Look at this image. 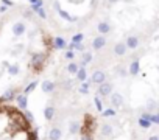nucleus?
<instances>
[{"label": "nucleus", "mask_w": 159, "mask_h": 140, "mask_svg": "<svg viewBox=\"0 0 159 140\" xmlns=\"http://www.w3.org/2000/svg\"><path fill=\"white\" fill-rule=\"evenodd\" d=\"M47 55L45 53H34L31 55V61H30V67L34 70V72H41V68L44 67Z\"/></svg>", "instance_id": "obj_1"}, {"label": "nucleus", "mask_w": 159, "mask_h": 140, "mask_svg": "<svg viewBox=\"0 0 159 140\" xmlns=\"http://www.w3.org/2000/svg\"><path fill=\"white\" fill-rule=\"evenodd\" d=\"M94 128H95V120L92 118V117H86V120H84V125H83V128L80 129L81 131V134H91L92 131H94Z\"/></svg>", "instance_id": "obj_2"}, {"label": "nucleus", "mask_w": 159, "mask_h": 140, "mask_svg": "<svg viewBox=\"0 0 159 140\" xmlns=\"http://www.w3.org/2000/svg\"><path fill=\"white\" fill-rule=\"evenodd\" d=\"M105 81H106V75H105L103 70H95V72L92 73V77H91V83H95L98 86Z\"/></svg>", "instance_id": "obj_3"}, {"label": "nucleus", "mask_w": 159, "mask_h": 140, "mask_svg": "<svg viewBox=\"0 0 159 140\" xmlns=\"http://www.w3.org/2000/svg\"><path fill=\"white\" fill-rule=\"evenodd\" d=\"M98 94L102 95V97H109L111 94H112V84L111 83H102L100 86H98Z\"/></svg>", "instance_id": "obj_4"}, {"label": "nucleus", "mask_w": 159, "mask_h": 140, "mask_svg": "<svg viewBox=\"0 0 159 140\" xmlns=\"http://www.w3.org/2000/svg\"><path fill=\"white\" fill-rule=\"evenodd\" d=\"M105 45H106V37H105V36H97V37H94V41H92V48H94V50H102Z\"/></svg>", "instance_id": "obj_5"}, {"label": "nucleus", "mask_w": 159, "mask_h": 140, "mask_svg": "<svg viewBox=\"0 0 159 140\" xmlns=\"http://www.w3.org/2000/svg\"><path fill=\"white\" fill-rule=\"evenodd\" d=\"M13 33H14L16 37L24 36V34H25V25H24V22H16V24L13 25Z\"/></svg>", "instance_id": "obj_6"}, {"label": "nucleus", "mask_w": 159, "mask_h": 140, "mask_svg": "<svg viewBox=\"0 0 159 140\" xmlns=\"http://www.w3.org/2000/svg\"><path fill=\"white\" fill-rule=\"evenodd\" d=\"M16 101H17V104H19V107H20L22 111H27V107H28V98H27L25 94L16 95Z\"/></svg>", "instance_id": "obj_7"}, {"label": "nucleus", "mask_w": 159, "mask_h": 140, "mask_svg": "<svg viewBox=\"0 0 159 140\" xmlns=\"http://www.w3.org/2000/svg\"><path fill=\"white\" fill-rule=\"evenodd\" d=\"M111 104L114 106V107H120L122 104H123V97L120 95V94H111Z\"/></svg>", "instance_id": "obj_8"}, {"label": "nucleus", "mask_w": 159, "mask_h": 140, "mask_svg": "<svg viewBox=\"0 0 159 140\" xmlns=\"http://www.w3.org/2000/svg\"><path fill=\"white\" fill-rule=\"evenodd\" d=\"M126 45H125V42H117L116 45H114V53L117 55V56H123L125 53H126Z\"/></svg>", "instance_id": "obj_9"}, {"label": "nucleus", "mask_w": 159, "mask_h": 140, "mask_svg": "<svg viewBox=\"0 0 159 140\" xmlns=\"http://www.w3.org/2000/svg\"><path fill=\"white\" fill-rule=\"evenodd\" d=\"M41 87H42L44 94H52L55 90V83L53 81H44V83H41Z\"/></svg>", "instance_id": "obj_10"}, {"label": "nucleus", "mask_w": 159, "mask_h": 140, "mask_svg": "<svg viewBox=\"0 0 159 140\" xmlns=\"http://www.w3.org/2000/svg\"><path fill=\"white\" fill-rule=\"evenodd\" d=\"M125 45H126V48H137L139 47V39L136 37V36H129L128 39H126V42H125Z\"/></svg>", "instance_id": "obj_11"}, {"label": "nucleus", "mask_w": 159, "mask_h": 140, "mask_svg": "<svg viewBox=\"0 0 159 140\" xmlns=\"http://www.w3.org/2000/svg\"><path fill=\"white\" fill-rule=\"evenodd\" d=\"M76 78H78V81H81V83L86 81V78H88L86 67H78V70H76Z\"/></svg>", "instance_id": "obj_12"}, {"label": "nucleus", "mask_w": 159, "mask_h": 140, "mask_svg": "<svg viewBox=\"0 0 159 140\" xmlns=\"http://www.w3.org/2000/svg\"><path fill=\"white\" fill-rule=\"evenodd\" d=\"M67 44H66V41L62 39V37H55L53 41H52V47L53 48H56V50H61V48H64Z\"/></svg>", "instance_id": "obj_13"}, {"label": "nucleus", "mask_w": 159, "mask_h": 140, "mask_svg": "<svg viewBox=\"0 0 159 140\" xmlns=\"http://www.w3.org/2000/svg\"><path fill=\"white\" fill-rule=\"evenodd\" d=\"M61 137H62V132H61L59 128H53V129L48 132V138H50V140H61Z\"/></svg>", "instance_id": "obj_14"}, {"label": "nucleus", "mask_w": 159, "mask_h": 140, "mask_svg": "<svg viewBox=\"0 0 159 140\" xmlns=\"http://www.w3.org/2000/svg\"><path fill=\"white\" fill-rule=\"evenodd\" d=\"M139 70H140V64H139V59H136V61L131 62V65H129V68H128V73H131V75H137V73H139Z\"/></svg>", "instance_id": "obj_15"}, {"label": "nucleus", "mask_w": 159, "mask_h": 140, "mask_svg": "<svg viewBox=\"0 0 159 140\" xmlns=\"http://www.w3.org/2000/svg\"><path fill=\"white\" fill-rule=\"evenodd\" d=\"M31 11H33V13H36L41 19H45V17H47V14H45V11H44L42 5H31Z\"/></svg>", "instance_id": "obj_16"}, {"label": "nucleus", "mask_w": 159, "mask_h": 140, "mask_svg": "<svg viewBox=\"0 0 159 140\" xmlns=\"http://www.w3.org/2000/svg\"><path fill=\"white\" fill-rule=\"evenodd\" d=\"M97 28H98V31L102 33V36H103V34H108V33L111 31V27H109L108 22H100V24L97 25Z\"/></svg>", "instance_id": "obj_17"}, {"label": "nucleus", "mask_w": 159, "mask_h": 140, "mask_svg": "<svg viewBox=\"0 0 159 140\" xmlns=\"http://www.w3.org/2000/svg\"><path fill=\"white\" fill-rule=\"evenodd\" d=\"M14 98H16V90H14V89H8V90L3 92L2 100H5V101H11V100H14Z\"/></svg>", "instance_id": "obj_18"}, {"label": "nucleus", "mask_w": 159, "mask_h": 140, "mask_svg": "<svg viewBox=\"0 0 159 140\" xmlns=\"http://www.w3.org/2000/svg\"><path fill=\"white\" fill-rule=\"evenodd\" d=\"M44 115H45V118L50 121V120H53V117H55V107L53 106H47L45 109H44Z\"/></svg>", "instance_id": "obj_19"}, {"label": "nucleus", "mask_w": 159, "mask_h": 140, "mask_svg": "<svg viewBox=\"0 0 159 140\" xmlns=\"http://www.w3.org/2000/svg\"><path fill=\"white\" fill-rule=\"evenodd\" d=\"M92 61V53H89V51H83V58H81V65L83 67H86L89 62Z\"/></svg>", "instance_id": "obj_20"}, {"label": "nucleus", "mask_w": 159, "mask_h": 140, "mask_svg": "<svg viewBox=\"0 0 159 140\" xmlns=\"http://www.w3.org/2000/svg\"><path fill=\"white\" fill-rule=\"evenodd\" d=\"M80 129H81V125H80L78 121H72V123L69 125V131H70V134H76Z\"/></svg>", "instance_id": "obj_21"}, {"label": "nucleus", "mask_w": 159, "mask_h": 140, "mask_svg": "<svg viewBox=\"0 0 159 140\" xmlns=\"http://www.w3.org/2000/svg\"><path fill=\"white\" fill-rule=\"evenodd\" d=\"M111 134H112V126H111V125H108V123H106V125H103V126H102V135L109 137Z\"/></svg>", "instance_id": "obj_22"}, {"label": "nucleus", "mask_w": 159, "mask_h": 140, "mask_svg": "<svg viewBox=\"0 0 159 140\" xmlns=\"http://www.w3.org/2000/svg\"><path fill=\"white\" fill-rule=\"evenodd\" d=\"M58 13H59V16L61 17H64L66 20H69V22H76V17H72V16H69L64 10H58Z\"/></svg>", "instance_id": "obj_23"}, {"label": "nucleus", "mask_w": 159, "mask_h": 140, "mask_svg": "<svg viewBox=\"0 0 159 140\" xmlns=\"http://www.w3.org/2000/svg\"><path fill=\"white\" fill-rule=\"evenodd\" d=\"M8 73H10V75H17V73H19V65H17V64L8 65Z\"/></svg>", "instance_id": "obj_24"}, {"label": "nucleus", "mask_w": 159, "mask_h": 140, "mask_svg": "<svg viewBox=\"0 0 159 140\" xmlns=\"http://www.w3.org/2000/svg\"><path fill=\"white\" fill-rule=\"evenodd\" d=\"M83 39H84V34H83V33H78V34H75V36L72 37V44H80Z\"/></svg>", "instance_id": "obj_25"}, {"label": "nucleus", "mask_w": 159, "mask_h": 140, "mask_svg": "<svg viewBox=\"0 0 159 140\" xmlns=\"http://www.w3.org/2000/svg\"><path fill=\"white\" fill-rule=\"evenodd\" d=\"M76 70H78V64H75L73 61L67 65V72L69 73H76Z\"/></svg>", "instance_id": "obj_26"}, {"label": "nucleus", "mask_w": 159, "mask_h": 140, "mask_svg": "<svg viewBox=\"0 0 159 140\" xmlns=\"http://www.w3.org/2000/svg\"><path fill=\"white\" fill-rule=\"evenodd\" d=\"M36 86H38V81H33V83H30L27 87H25V90H24V94L27 95V94H30L31 90H34L36 89Z\"/></svg>", "instance_id": "obj_27"}, {"label": "nucleus", "mask_w": 159, "mask_h": 140, "mask_svg": "<svg viewBox=\"0 0 159 140\" xmlns=\"http://www.w3.org/2000/svg\"><path fill=\"white\" fill-rule=\"evenodd\" d=\"M89 84H91V83H86V81H84L81 86H80V94H84V95H86V94L89 92Z\"/></svg>", "instance_id": "obj_28"}, {"label": "nucleus", "mask_w": 159, "mask_h": 140, "mask_svg": "<svg viewBox=\"0 0 159 140\" xmlns=\"http://www.w3.org/2000/svg\"><path fill=\"white\" fill-rule=\"evenodd\" d=\"M139 125H140V126H142L143 129H148V128L151 126V123H150V120H145V118H142V117L139 118Z\"/></svg>", "instance_id": "obj_29"}, {"label": "nucleus", "mask_w": 159, "mask_h": 140, "mask_svg": "<svg viewBox=\"0 0 159 140\" xmlns=\"http://www.w3.org/2000/svg\"><path fill=\"white\" fill-rule=\"evenodd\" d=\"M24 117H25V120H27L28 123H33V121H34L33 114H31V112H28V111H25V112H24Z\"/></svg>", "instance_id": "obj_30"}, {"label": "nucleus", "mask_w": 159, "mask_h": 140, "mask_svg": "<svg viewBox=\"0 0 159 140\" xmlns=\"http://www.w3.org/2000/svg\"><path fill=\"white\" fill-rule=\"evenodd\" d=\"M94 103H95V106H97V111H103V104H102V100H100L98 97L94 98Z\"/></svg>", "instance_id": "obj_31"}, {"label": "nucleus", "mask_w": 159, "mask_h": 140, "mask_svg": "<svg viewBox=\"0 0 159 140\" xmlns=\"http://www.w3.org/2000/svg\"><path fill=\"white\" fill-rule=\"evenodd\" d=\"M114 115H116V111H112V109L103 111V117H114Z\"/></svg>", "instance_id": "obj_32"}, {"label": "nucleus", "mask_w": 159, "mask_h": 140, "mask_svg": "<svg viewBox=\"0 0 159 140\" xmlns=\"http://www.w3.org/2000/svg\"><path fill=\"white\" fill-rule=\"evenodd\" d=\"M28 132V140H38V135L34 131H27Z\"/></svg>", "instance_id": "obj_33"}, {"label": "nucleus", "mask_w": 159, "mask_h": 140, "mask_svg": "<svg viewBox=\"0 0 159 140\" xmlns=\"http://www.w3.org/2000/svg\"><path fill=\"white\" fill-rule=\"evenodd\" d=\"M73 58H75V53L73 51H66V59H69V61H73Z\"/></svg>", "instance_id": "obj_34"}, {"label": "nucleus", "mask_w": 159, "mask_h": 140, "mask_svg": "<svg viewBox=\"0 0 159 140\" xmlns=\"http://www.w3.org/2000/svg\"><path fill=\"white\" fill-rule=\"evenodd\" d=\"M150 123H159V117L156 115V114H151V117H150Z\"/></svg>", "instance_id": "obj_35"}, {"label": "nucleus", "mask_w": 159, "mask_h": 140, "mask_svg": "<svg viewBox=\"0 0 159 140\" xmlns=\"http://www.w3.org/2000/svg\"><path fill=\"white\" fill-rule=\"evenodd\" d=\"M80 140H94V138H92L91 134H81V138Z\"/></svg>", "instance_id": "obj_36"}, {"label": "nucleus", "mask_w": 159, "mask_h": 140, "mask_svg": "<svg viewBox=\"0 0 159 140\" xmlns=\"http://www.w3.org/2000/svg\"><path fill=\"white\" fill-rule=\"evenodd\" d=\"M75 50H80V51H84V45L80 42V44H75Z\"/></svg>", "instance_id": "obj_37"}, {"label": "nucleus", "mask_w": 159, "mask_h": 140, "mask_svg": "<svg viewBox=\"0 0 159 140\" xmlns=\"http://www.w3.org/2000/svg\"><path fill=\"white\" fill-rule=\"evenodd\" d=\"M2 2H3V5H5L7 8H8V7H13V5H14V3L11 2V0H2Z\"/></svg>", "instance_id": "obj_38"}, {"label": "nucleus", "mask_w": 159, "mask_h": 140, "mask_svg": "<svg viewBox=\"0 0 159 140\" xmlns=\"http://www.w3.org/2000/svg\"><path fill=\"white\" fill-rule=\"evenodd\" d=\"M28 2L33 5H42V0H28Z\"/></svg>", "instance_id": "obj_39"}, {"label": "nucleus", "mask_w": 159, "mask_h": 140, "mask_svg": "<svg viewBox=\"0 0 159 140\" xmlns=\"http://www.w3.org/2000/svg\"><path fill=\"white\" fill-rule=\"evenodd\" d=\"M53 7H55V10L58 11V10H61V5H59V2H55L53 3Z\"/></svg>", "instance_id": "obj_40"}, {"label": "nucleus", "mask_w": 159, "mask_h": 140, "mask_svg": "<svg viewBox=\"0 0 159 140\" xmlns=\"http://www.w3.org/2000/svg\"><path fill=\"white\" fill-rule=\"evenodd\" d=\"M7 10H8V8H7L5 5H2V7H0V13H5Z\"/></svg>", "instance_id": "obj_41"}, {"label": "nucleus", "mask_w": 159, "mask_h": 140, "mask_svg": "<svg viewBox=\"0 0 159 140\" xmlns=\"http://www.w3.org/2000/svg\"><path fill=\"white\" fill-rule=\"evenodd\" d=\"M119 73H120L122 77H125V75H126L128 72H126V70H125V68H122V70H120V72H119Z\"/></svg>", "instance_id": "obj_42"}, {"label": "nucleus", "mask_w": 159, "mask_h": 140, "mask_svg": "<svg viewBox=\"0 0 159 140\" xmlns=\"http://www.w3.org/2000/svg\"><path fill=\"white\" fill-rule=\"evenodd\" d=\"M70 2H73V3H81L83 0H70Z\"/></svg>", "instance_id": "obj_43"}, {"label": "nucleus", "mask_w": 159, "mask_h": 140, "mask_svg": "<svg viewBox=\"0 0 159 140\" xmlns=\"http://www.w3.org/2000/svg\"><path fill=\"white\" fill-rule=\"evenodd\" d=\"M150 140H159V138H157V135H151V137H150Z\"/></svg>", "instance_id": "obj_44"}, {"label": "nucleus", "mask_w": 159, "mask_h": 140, "mask_svg": "<svg viewBox=\"0 0 159 140\" xmlns=\"http://www.w3.org/2000/svg\"><path fill=\"white\" fill-rule=\"evenodd\" d=\"M116 2H119V0H109V3H116Z\"/></svg>", "instance_id": "obj_45"}]
</instances>
